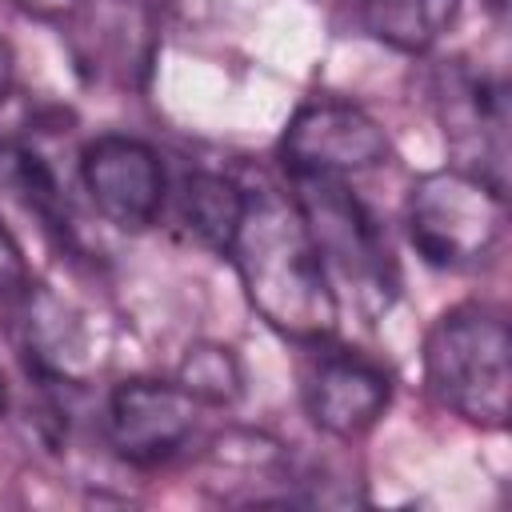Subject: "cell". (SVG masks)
Masks as SVG:
<instances>
[{
	"instance_id": "52a82bcc",
	"label": "cell",
	"mask_w": 512,
	"mask_h": 512,
	"mask_svg": "<svg viewBox=\"0 0 512 512\" xmlns=\"http://www.w3.org/2000/svg\"><path fill=\"white\" fill-rule=\"evenodd\" d=\"M392 156L388 132L372 112L352 100L316 96L304 100L284 136H280V164L288 176H356L380 168Z\"/></svg>"
},
{
	"instance_id": "2e32d148",
	"label": "cell",
	"mask_w": 512,
	"mask_h": 512,
	"mask_svg": "<svg viewBox=\"0 0 512 512\" xmlns=\"http://www.w3.org/2000/svg\"><path fill=\"white\" fill-rule=\"evenodd\" d=\"M12 72H16L12 48H8V40H0V104H4V100H8V92H12Z\"/></svg>"
},
{
	"instance_id": "3957f363",
	"label": "cell",
	"mask_w": 512,
	"mask_h": 512,
	"mask_svg": "<svg viewBox=\"0 0 512 512\" xmlns=\"http://www.w3.org/2000/svg\"><path fill=\"white\" fill-rule=\"evenodd\" d=\"M428 392L476 428H504L512 408V336L500 308L464 300L424 336Z\"/></svg>"
},
{
	"instance_id": "7a4b0ae2",
	"label": "cell",
	"mask_w": 512,
	"mask_h": 512,
	"mask_svg": "<svg viewBox=\"0 0 512 512\" xmlns=\"http://www.w3.org/2000/svg\"><path fill=\"white\" fill-rule=\"evenodd\" d=\"M288 184V196L300 208L308 236L320 252V264L328 272L336 304L344 308L348 296L364 324H376L392 308L400 288L396 256L388 248L380 220L340 176H288Z\"/></svg>"
},
{
	"instance_id": "6da1fadb",
	"label": "cell",
	"mask_w": 512,
	"mask_h": 512,
	"mask_svg": "<svg viewBox=\"0 0 512 512\" xmlns=\"http://www.w3.org/2000/svg\"><path fill=\"white\" fill-rule=\"evenodd\" d=\"M224 256L268 328L296 344L336 336L340 304L292 196L268 184L244 188V212Z\"/></svg>"
},
{
	"instance_id": "ac0fdd59",
	"label": "cell",
	"mask_w": 512,
	"mask_h": 512,
	"mask_svg": "<svg viewBox=\"0 0 512 512\" xmlns=\"http://www.w3.org/2000/svg\"><path fill=\"white\" fill-rule=\"evenodd\" d=\"M488 4H492V8H504V4H508V0H488Z\"/></svg>"
},
{
	"instance_id": "e0dca14e",
	"label": "cell",
	"mask_w": 512,
	"mask_h": 512,
	"mask_svg": "<svg viewBox=\"0 0 512 512\" xmlns=\"http://www.w3.org/2000/svg\"><path fill=\"white\" fill-rule=\"evenodd\" d=\"M4 404H8V380H4V372H0V412H4Z\"/></svg>"
},
{
	"instance_id": "8992f818",
	"label": "cell",
	"mask_w": 512,
	"mask_h": 512,
	"mask_svg": "<svg viewBox=\"0 0 512 512\" xmlns=\"http://www.w3.org/2000/svg\"><path fill=\"white\" fill-rule=\"evenodd\" d=\"M392 376L372 356L340 344L336 336H320L304 344L300 356V404L308 420L336 436L360 440L388 408Z\"/></svg>"
},
{
	"instance_id": "8fae6325",
	"label": "cell",
	"mask_w": 512,
	"mask_h": 512,
	"mask_svg": "<svg viewBox=\"0 0 512 512\" xmlns=\"http://www.w3.org/2000/svg\"><path fill=\"white\" fill-rule=\"evenodd\" d=\"M244 212V184L224 172H188L176 184V220L188 228V236L212 252H228L232 232Z\"/></svg>"
},
{
	"instance_id": "5b68a950",
	"label": "cell",
	"mask_w": 512,
	"mask_h": 512,
	"mask_svg": "<svg viewBox=\"0 0 512 512\" xmlns=\"http://www.w3.org/2000/svg\"><path fill=\"white\" fill-rule=\"evenodd\" d=\"M432 104L452 168L508 196V88L468 60H444L432 76Z\"/></svg>"
},
{
	"instance_id": "4fadbf2b",
	"label": "cell",
	"mask_w": 512,
	"mask_h": 512,
	"mask_svg": "<svg viewBox=\"0 0 512 512\" xmlns=\"http://www.w3.org/2000/svg\"><path fill=\"white\" fill-rule=\"evenodd\" d=\"M176 380L204 404V408H228L244 392V368L228 344H196L184 352Z\"/></svg>"
},
{
	"instance_id": "9c48e42d",
	"label": "cell",
	"mask_w": 512,
	"mask_h": 512,
	"mask_svg": "<svg viewBox=\"0 0 512 512\" xmlns=\"http://www.w3.org/2000/svg\"><path fill=\"white\" fill-rule=\"evenodd\" d=\"M80 184L92 208L120 232H144L156 224L168 200L164 160L148 140L136 136H96L80 152Z\"/></svg>"
},
{
	"instance_id": "30bf717a",
	"label": "cell",
	"mask_w": 512,
	"mask_h": 512,
	"mask_svg": "<svg viewBox=\"0 0 512 512\" xmlns=\"http://www.w3.org/2000/svg\"><path fill=\"white\" fill-rule=\"evenodd\" d=\"M0 192H8L24 212H32L44 224V232H52L60 244H72L64 184L36 144L0 140Z\"/></svg>"
},
{
	"instance_id": "9a60e30c",
	"label": "cell",
	"mask_w": 512,
	"mask_h": 512,
	"mask_svg": "<svg viewBox=\"0 0 512 512\" xmlns=\"http://www.w3.org/2000/svg\"><path fill=\"white\" fill-rule=\"evenodd\" d=\"M16 8H24L28 16L36 20H52V24H64V20H76L88 0H16Z\"/></svg>"
},
{
	"instance_id": "7c38bea8",
	"label": "cell",
	"mask_w": 512,
	"mask_h": 512,
	"mask_svg": "<svg viewBox=\"0 0 512 512\" xmlns=\"http://www.w3.org/2000/svg\"><path fill=\"white\" fill-rule=\"evenodd\" d=\"M352 4L368 36L408 56L428 52L460 12V0H352Z\"/></svg>"
},
{
	"instance_id": "5bb4252c",
	"label": "cell",
	"mask_w": 512,
	"mask_h": 512,
	"mask_svg": "<svg viewBox=\"0 0 512 512\" xmlns=\"http://www.w3.org/2000/svg\"><path fill=\"white\" fill-rule=\"evenodd\" d=\"M32 288V272L24 260V248L16 244V236L4 228L0 220V304H12L16 296H24Z\"/></svg>"
},
{
	"instance_id": "ba28073f",
	"label": "cell",
	"mask_w": 512,
	"mask_h": 512,
	"mask_svg": "<svg viewBox=\"0 0 512 512\" xmlns=\"http://www.w3.org/2000/svg\"><path fill=\"white\" fill-rule=\"evenodd\" d=\"M200 400L180 380H120L108 396L104 432L120 460L136 468H156L180 456L200 424Z\"/></svg>"
},
{
	"instance_id": "277c9868",
	"label": "cell",
	"mask_w": 512,
	"mask_h": 512,
	"mask_svg": "<svg viewBox=\"0 0 512 512\" xmlns=\"http://www.w3.org/2000/svg\"><path fill=\"white\" fill-rule=\"evenodd\" d=\"M404 228L428 268L464 272L496 248L504 232V196L460 168L424 172L408 188Z\"/></svg>"
}]
</instances>
